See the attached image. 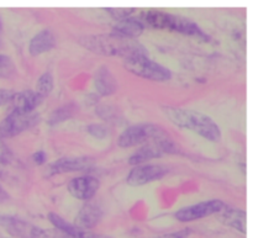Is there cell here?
Segmentation results:
<instances>
[{
  "label": "cell",
  "instance_id": "6da1fadb",
  "mask_svg": "<svg viewBox=\"0 0 253 238\" xmlns=\"http://www.w3.org/2000/svg\"><path fill=\"white\" fill-rule=\"evenodd\" d=\"M79 42L89 51L101 56H118L125 59L136 56H147L146 48L140 42L116 34L88 35L82 37Z\"/></svg>",
  "mask_w": 253,
  "mask_h": 238
},
{
  "label": "cell",
  "instance_id": "7a4b0ae2",
  "mask_svg": "<svg viewBox=\"0 0 253 238\" xmlns=\"http://www.w3.org/2000/svg\"><path fill=\"white\" fill-rule=\"evenodd\" d=\"M163 113L169 119L170 122L177 125L178 127L193 131L204 137L205 140L216 142L221 138V130H220L219 125L210 116L205 115L200 111L165 106Z\"/></svg>",
  "mask_w": 253,
  "mask_h": 238
},
{
  "label": "cell",
  "instance_id": "3957f363",
  "mask_svg": "<svg viewBox=\"0 0 253 238\" xmlns=\"http://www.w3.org/2000/svg\"><path fill=\"white\" fill-rule=\"evenodd\" d=\"M140 21L145 26H150L152 29L179 32V34L189 35V36L205 37L204 32L192 20L187 19V17L178 16V15L174 14H169V12L160 11V10L143 11L141 14Z\"/></svg>",
  "mask_w": 253,
  "mask_h": 238
},
{
  "label": "cell",
  "instance_id": "277c9868",
  "mask_svg": "<svg viewBox=\"0 0 253 238\" xmlns=\"http://www.w3.org/2000/svg\"><path fill=\"white\" fill-rule=\"evenodd\" d=\"M166 137L169 136L161 126L155 123H137L121 132L118 138V145L123 148H130Z\"/></svg>",
  "mask_w": 253,
  "mask_h": 238
},
{
  "label": "cell",
  "instance_id": "5b68a950",
  "mask_svg": "<svg viewBox=\"0 0 253 238\" xmlns=\"http://www.w3.org/2000/svg\"><path fill=\"white\" fill-rule=\"evenodd\" d=\"M124 66L128 72L141 78L148 79L153 81H167L169 80L172 73L168 68L162 64L152 61L147 56H136L126 58Z\"/></svg>",
  "mask_w": 253,
  "mask_h": 238
},
{
  "label": "cell",
  "instance_id": "8992f818",
  "mask_svg": "<svg viewBox=\"0 0 253 238\" xmlns=\"http://www.w3.org/2000/svg\"><path fill=\"white\" fill-rule=\"evenodd\" d=\"M169 153H178V148L170 137L162 138V140L151 141L142 147L132 153L128 158V163L131 165L145 164V162L155 158H160Z\"/></svg>",
  "mask_w": 253,
  "mask_h": 238
},
{
  "label": "cell",
  "instance_id": "52a82bcc",
  "mask_svg": "<svg viewBox=\"0 0 253 238\" xmlns=\"http://www.w3.org/2000/svg\"><path fill=\"white\" fill-rule=\"evenodd\" d=\"M40 116L36 114H20L10 111L9 115L0 122V138H10L20 135L39 123Z\"/></svg>",
  "mask_w": 253,
  "mask_h": 238
},
{
  "label": "cell",
  "instance_id": "ba28073f",
  "mask_svg": "<svg viewBox=\"0 0 253 238\" xmlns=\"http://www.w3.org/2000/svg\"><path fill=\"white\" fill-rule=\"evenodd\" d=\"M226 207V204L221 200H208V201L198 202L195 205L182 207L175 212L174 217L180 222H192L195 220L204 219L214 214H219Z\"/></svg>",
  "mask_w": 253,
  "mask_h": 238
},
{
  "label": "cell",
  "instance_id": "9c48e42d",
  "mask_svg": "<svg viewBox=\"0 0 253 238\" xmlns=\"http://www.w3.org/2000/svg\"><path fill=\"white\" fill-rule=\"evenodd\" d=\"M168 173L167 167L162 164H140L135 165L128 173L126 183L131 187H141L148 183L160 180Z\"/></svg>",
  "mask_w": 253,
  "mask_h": 238
},
{
  "label": "cell",
  "instance_id": "30bf717a",
  "mask_svg": "<svg viewBox=\"0 0 253 238\" xmlns=\"http://www.w3.org/2000/svg\"><path fill=\"white\" fill-rule=\"evenodd\" d=\"M94 165V159L91 157H68L59 158L56 162L51 163L46 169L47 177L63 174V173L81 172V170L90 169Z\"/></svg>",
  "mask_w": 253,
  "mask_h": 238
},
{
  "label": "cell",
  "instance_id": "8fae6325",
  "mask_svg": "<svg viewBox=\"0 0 253 238\" xmlns=\"http://www.w3.org/2000/svg\"><path fill=\"white\" fill-rule=\"evenodd\" d=\"M99 187H100V182L98 178L85 175V177H78L72 179L67 188L72 197L83 200V201H88L96 194Z\"/></svg>",
  "mask_w": 253,
  "mask_h": 238
},
{
  "label": "cell",
  "instance_id": "7c38bea8",
  "mask_svg": "<svg viewBox=\"0 0 253 238\" xmlns=\"http://www.w3.org/2000/svg\"><path fill=\"white\" fill-rule=\"evenodd\" d=\"M42 101L43 99L35 90H22L14 93L10 104H11V111L20 114H32Z\"/></svg>",
  "mask_w": 253,
  "mask_h": 238
},
{
  "label": "cell",
  "instance_id": "4fadbf2b",
  "mask_svg": "<svg viewBox=\"0 0 253 238\" xmlns=\"http://www.w3.org/2000/svg\"><path fill=\"white\" fill-rule=\"evenodd\" d=\"M101 219H103V210H101V207L99 205L94 204V202H86L85 205L82 206L78 215L76 216L74 226H77L81 230L90 231L91 229H94L101 221Z\"/></svg>",
  "mask_w": 253,
  "mask_h": 238
},
{
  "label": "cell",
  "instance_id": "5bb4252c",
  "mask_svg": "<svg viewBox=\"0 0 253 238\" xmlns=\"http://www.w3.org/2000/svg\"><path fill=\"white\" fill-rule=\"evenodd\" d=\"M219 220L226 226L237 230L241 234L247 232V214L245 210L227 206L219 212Z\"/></svg>",
  "mask_w": 253,
  "mask_h": 238
},
{
  "label": "cell",
  "instance_id": "9a60e30c",
  "mask_svg": "<svg viewBox=\"0 0 253 238\" xmlns=\"http://www.w3.org/2000/svg\"><path fill=\"white\" fill-rule=\"evenodd\" d=\"M94 86H95L96 91L103 96H108L115 93L118 89V83L108 67L101 66L96 69L95 74H94Z\"/></svg>",
  "mask_w": 253,
  "mask_h": 238
},
{
  "label": "cell",
  "instance_id": "2e32d148",
  "mask_svg": "<svg viewBox=\"0 0 253 238\" xmlns=\"http://www.w3.org/2000/svg\"><path fill=\"white\" fill-rule=\"evenodd\" d=\"M56 46V37L49 30H42L35 35L29 44V52L31 56H40L44 52L51 51Z\"/></svg>",
  "mask_w": 253,
  "mask_h": 238
},
{
  "label": "cell",
  "instance_id": "e0dca14e",
  "mask_svg": "<svg viewBox=\"0 0 253 238\" xmlns=\"http://www.w3.org/2000/svg\"><path fill=\"white\" fill-rule=\"evenodd\" d=\"M143 30H145V25L140 20L128 17V19L123 20V21H119L114 26V34L120 35V36L126 37V39L136 40V37L142 35Z\"/></svg>",
  "mask_w": 253,
  "mask_h": 238
},
{
  "label": "cell",
  "instance_id": "ac0fdd59",
  "mask_svg": "<svg viewBox=\"0 0 253 238\" xmlns=\"http://www.w3.org/2000/svg\"><path fill=\"white\" fill-rule=\"evenodd\" d=\"M52 89H53V77H52V74L49 73V72H46V73L42 74L39 78V80H37L35 91H36L42 99H44L51 94Z\"/></svg>",
  "mask_w": 253,
  "mask_h": 238
},
{
  "label": "cell",
  "instance_id": "d6986e66",
  "mask_svg": "<svg viewBox=\"0 0 253 238\" xmlns=\"http://www.w3.org/2000/svg\"><path fill=\"white\" fill-rule=\"evenodd\" d=\"M26 238H72L58 230H43L32 225Z\"/></svg>",
  "mask_w": 253,
  "mask_h": 238
},
{
  "label": "cell",
  "instance_id": "ffe728a7",
  "mask_svg": "<svg viewBox=\"0 0 253 238\" xmlns=\"http://www.w3.org/2000/svg\"><path fill=\"white\" fill-rule=\"evenodd\" d=\"M72 114H73V108H72V105H64L52 113V115L49 116L48 122L51 123V125H56V123H59L62 122V121L71 118Z\"/></svg>",
  "mask_w": 253,
  "mask_h": 238
},
{
  "label": "cell",
  "instance_id": "44dd1931",
  "mask_svg": "<svg viewBox=\"0 0 253 238\" xmlns=\"http://www.w3.org/2000/svg\"><path fill=\"white\" fill-rule=\"evenodd\" d=\"M16 72L14 62L6 54H0V78L11 77Z\"/></svg>",
  "mask_w": 253,
  "mask_h": 238
},
{
  "label": "cell",
  "instance_id": "7402d4cb",
  "mask_svg": "<svg viewBox=\"0 0 253 238\" xmlns=\"http://www.w3.org/2000/svg\"><path fill=\"white\" fill-rule=\"evenodd\" d=\"M105 10L118 21L128 19L136 11L135 7H106Z\"/></svg>",
  "mask_w": 253,
  "mask_h": 238
},
{
  "label": "cell",
  "instance_id": "603a6c76",
  "mask_svg": "<svg viewBox=\"0 0 253 238\" xmlns=\"http://www.w3.org/2000/svg\"><path fill=\"white\" fill-rule=\"evenodd\" d=\"M86 131L88 133H90L91 136H94L95 138H99V140H103L108 136L109 131L105 126L100 125V123H93V125H89L86 127Z\"/></svg>",
  "mask_w": 253,
  "mask_h": 238
},
{
  "label": "cell",
  "instance_id": "cb8c5ba5",
  "mask_svg": "<svg viewBox=\"0 0 253 238\" xmlns=\"http://www.w3.org/2000/svg\"><path fill=\"white\" fill-rule=\"evenodd\" d=\"M10 159H11V155H10L9 150L0 141V175L2 174V170H4L5 165H7L10 163Z\"/></svg>",
  "mask_w": 253,
  "mask_h": 238
},
{
  "label": "cell",
  "instance_id": "d4e9b609",
  "mask_svg": "<svg viewBox=\"0 0 253 238\" xmlns=\"http://www.w3.org/2000/svg\"><path fill=\"white\" fill-rule=\"evenodd\" d=\"M14 93L15 91L10 90V89H0V106L10 103Z\"/></svg>",
  "mask_w": 253,
  "mask_h": 238
},
{
  "label": "cell",
  "instance_id": "484cf974",
  "mask_svg": "<svg viewBox=\"0 0 253 238\" xmlns=\"http://www.w3.org/2000/svg\"><path fill=\"white\" fill-rule=\"evenodd\" d=\"M76 238H113L109 236H104V235L94 234L91 231H86V230H81L79 229L78 235H77Z\"/></svg>",
  "mask_w": 253,
  "mask_h": 238
},
{
  "label": "cell",
  "instance_id": "4316f807",
  "mask_svg": "<svg viewBox=\"0 0 253 238\" xmlns=\"http://www.w3.org/2000/svg\"><path fill=\"white\" fill-rule=\"evenodd\" d=\"M189 234H190L189 230H183V231L163 235V236H158V237H156V238H188V236H189Z\"/></svg>",
  "mask_w": 253,
  "mask_h": 238
},
{
  "label": "cell",
  "instance_id": "83f0119b",
  "mask_svg": "<svg viewBox=\"0 0 253 238\" xmlns=\"http://www.w3.org/2000/svg\"><path fill=\"white\" fill-rule=\"evenodd\" d=\"M46 158H47V156L43 151H37L36 153H34V155H32V159H34V162L39 165L44 164V163H46Z\"/></svg>",
  "mask_w": 253,
  "mask_h": 238
},
{
  "label": "cell",
  "instance_id": "f1b7e54d",
  "mask_svg": "<svg viewBox=\"0 0 253 238\" xmlns=\"http://www.w3.org/2000/svg\"><path fill=\"white\" fill-rule=\"evenodd\" d=\"M10 199V195L7 194L6 190L0 185V202H5Z\"/></svg>",
  "mask_w": 253,
  "mask_h": 238
},
{
  "label": "cell",
  "instance_id": "f546056e",
  "mask_svg": "<svg viewBox=\"0 0 253 238\" xmlns=\"http://www.w3.org/2000/svg\"><path fill=\"white\" fill-rule=\"evenodd\" d=\"M0 30H1V20H0Z\"/></svg>",
  "mask_w": 253,
  "mask_h": 238
}]
</instances>
